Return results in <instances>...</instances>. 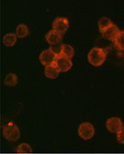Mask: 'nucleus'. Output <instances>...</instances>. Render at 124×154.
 I'll list each match as a JSON object with an SVG mask.
<instances>
[{"label":"nucleus","mask_w":124,"mask_h":154,"mask_svg":"<svg viewBox=\"0 0 124 154\" xmlns=\"http://www.w3.org/2000/svg\"><path fill=\"white\" fill-rule=\"evenodd\" d=\"M87 59L89 64H91L93 66L99 67L103 66L106 60V52L103 48L96 47L93 48L87 55Z\"/></svg>","instance_id":"nucleus-1"},{"label":"nucleus","mask_w":124,"mask_h":154,"mask_svg":"<svg viewBox=\"0 0 124 154\" xmlns=\"http://www.w3.org/2000/svg\"><path fill=\"white\" fill-rule=\"evenodd\" d=\"M3 136L8 142H16L20 138L19 127L14 122H8L3 126Z\"/></svg>","instance_id":"nucleus-2"},{"label":"nucleus","mask_w":124,"mask_h":154,"mask_svg":"<svg viewBox=\"0 0 124 154\" xmlns=\"http://www.w3.org/2000/svg\"><path fill=\"white\" fill-rule=\"evenodd\" d=\"M95 133L94 125L89 122H83L78 128V134L83 140H90L94 137Z\"/></svg>","instance_id":"nucleus-3"},{"label":"nucleus","mask_w":124,"mask_h":154,"mask_svg":"<svg viewBox=\"0 0 124 154\" xmlns=\"http://www.w3.org/2000/svg\"><path fill=\"white\" fill-rule=\"evenodd\" d=\"M54 65L58 68L59 73H66V72H68V71H69L71 69V67L73 66V63H72L71 59L59 54V55H57Z\"/></svg>","instance_id":"nucleus-4"},{"label":"nucleus","mask_w":124,"mask_h":154,"mask_svg":"<svg viewBox=\"0 0 124 154\" xmlns=\"http://www.w3.org/2000/svg\"><path fill=\"white\" fill-rule=\"evenodd\" d=\"M57 55L58 54H56L52 50V48H47V49H44L41 51L40 56H39V60L41 63V65H43L44 66H48L54 64Z\"/></svg>","instance_id":"nucleus-5"},{"label":"nucleus","mask_w":124,"mask_h":154,"mask_svg":"<svg viewBox=\"0 0 124 154\" xmlns=\"http://www.w3.org/2000/svg\"><path fill=\"white\" fill-rule=\"evenodd\" d=\"M106 129L113 134H118L122 128H123V123L122 120L118 116H113L111 118H108L105 122Z\"/></svg>","instance_id":"nucleus-6"},{"label":"nucleus","mask_w":124,"mask_h":154,"mask_svg":"<svg viewBox=\"0 0 124 154\" xmlns=\"http://www.w3.org/2000/svg\"><path fill=\"white\" fill-rule=\"evenodd\" d=\"M69 28V22L67 18L57 17L52 23V30L58 32L60 34H65Z\"/></svg>","instance_id":"nucleus-7"},{"label":"nucleus","mask_w":124,"mask_h":154,"mask_svg":"<svg viewBox=\"0 0 124 154\" xmlns=\"http://www.w3.org/2000/svg\"><path fill=\"white\" fill-rule=\"evenodd\" d=\"M120 32V30L118 28L117 25H115L114 23H113L109 28H107L103 32H102V35L104 38H106L107 40H110V41H114L116 37L118 36Z\"/></svg>","instance_id":"nucleus-8"},{"label":"nucleus","mask_w":124,"mask_h":154,"mask_svg":"<svg viewBox=\"0 0 124 154\" xmlns=\"http://www.w3.org/2000/svg\"><path fill=\"white\" fill-rule=\"evenodd\" d=\"M45 38H46V41L49 45L55 46V45H58L59 43H60V41L62 40V34L59 33L58 32H56L54 30H51L45 35Z\"/></svg>","instance_id":"nucleus-9"},{"label":"nucleus","mask_w":124,"mask_h":154,"mask_svg":"<svg viewBox=\"0 0 124 154\" xmlns=\"http://www.w3.org/2000/svg\"><path fill=\"white\" fill-rule=\"evenodd\" d=\"M44 75L45 76L50 80H54L56 78H58L59 75V71L58 70V68L55 66V65H50L48 66H45L44 69Z\"/></svg>","instance_id":"nucleus-10"},{"label":"nucleus","mask_w":124,"mask_h":154,"mask_svg":"<svg viewBox=\"0 0 124 154\" xmlns=\"http://www.w3.org/2000/svg\"><path fill=\"white\" fill-rule=\"evenodd\" d=\"M60 55H62V56L71 59V58H73V57L75 55V49L69 44H62L61 45Z\"/></svg>","instance_id":"nucleus-11"},{"label":"nucleus","mask_w":124,"mask_h":154,"mask_svg":"<svg viewBox=\"0 0 124 154\" xmlns=\"http://www.w3.org/2000/svg\"><path fill=\"white\" fill-rule=\"evenodd\" d=\"M3 44L6 47H13L16 41H17V36L15 33H6L4 37H3Z\"/></svg>","instance_id":"nucleus-12"},{"label":"nucleus","mask_w":124,"mask_h":154,"mask_svg":"<svg viewBox=\"0 0 124 154\" xmlns=\"http://www.w3.org/2000/svg\"><path fill=\"white\" fill-rule=\"evenodd\" d=\"M4 83H5L6 86L14 87V86H15V85L18 83V77H17V75H16L15 74L10 73V74H8L5 77Z\"/></svg>","instance_id":"nucleus-13"},{"label":"nucleus","mask_w":124,"mask_h":154,"mask_svg":"<svg viewBox=\"0 0 124 154\" xmlns=\"http://www.w3.org/2000/svg\"><path fill=\"white\" fill-rule=\"evenodd\" d=\"M113 23L108 18V17H101L98 21V27H99V30L102 32H103L107 28H109Z\"/></svg>","instance_id":"nucleus-14"},{"label":"nucleus","mask_w":124,"mask_h":154,"mask_svg":"<svg viewBox=\"0 0 124 154\" xmlns=\"http://www.w3.org/2000/svg\"><path fill=\"white\" fill-rule=\"evenodd\" d=\"M28 33H29V29L25 24L21 23V24L17 25L16 30H15V34H16L17 38H25L28 35Z\"/></svg>","instance_id":"nucleus-15"},{"label":"nucleus","mask_w":124,"mask_h":154,"mask_svg":"<svg viewBox=\"0 0 124 154\" xmlns=\"http://www.w3.org/2000/svg\"><path fill=\"white\" fill-rule=\"evenodd\" d=\"M114 46L119 50H124V31H120L118 36L113 41Z\"/></svg>","instance_id":"nucleus-16"},{"label":"nucleus","mask_w":124,"mask_h":154,"mask_svg":"<svg viewBox=\"0 0 124 154\" xmlns=\"http://www.w3.org/2000/svg\"><path fill=\"white\" fill-rule=\"evenodd\" d=\"M16 152L20 154H29L33 152V149L30 144H28L26 143H23L17 146Z\"/></svg>","instance_id":"nucleus-17"},{"label":"nucleus","mask_w":124,"mask_h":154,"mask_svg":"<svg viewBox=\"0 0 124 154\" xmlns=\"http://www.w3.org/2000/svg\"><path fill=\"white\" fill-rule=\"evenodd\" d=\"M116 139L120 144H124V126L118 134H116Z\"/></svg>","instance_id":"nucleus-18"}]
</instances>
